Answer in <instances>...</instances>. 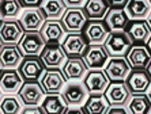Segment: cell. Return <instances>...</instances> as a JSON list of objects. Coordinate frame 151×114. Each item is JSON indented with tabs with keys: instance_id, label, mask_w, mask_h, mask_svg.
Wrapping results in <instances>:
<instances>
[{
	"instance_id": "6da1fadb",
	"label": "cell",
	"mask_w": 151,
	"mask_h": 114,
	"mask_svg": "<svg viewBox=\"0 0 151 114\" xmlns=\"http://www.w3.org/2000/svg\"><path fill=\"white\" fill-rule=\"evenodd\" d=\"M134 42L131 41L124 30L121 31H110L102 46L105 48L109 57H125L128 50L131 49Z\"/></svg>"
},
{
	"instance_id": "7a4b0ae2",
	"label": "cell",
	"mask_w": 151,
	"mask_h": 114,
	"mask_svg": "<svg viewBox=\"0 0 151 114\" xmlns=\"http://www.w3.org/2000/svg\"><path fill=\"white\" fill-rule=\"evenodd\" d=\"M61 97L68 106H83L88 98V91L79 80H68L61 90Z\"/></svg>"
},
{
	"instance_id": "3957f363",
	"label": "cell",
	"mask_w": 151,
	"mask_h": 114,
	"mask_svg": "<svg viewBox=\"0 0 151 114\" xmlns=\"http://www.w3.org/2000/svg\"><path fill=\"white\" fill-rule=\"evenodd\" d=\"M61 24L67 33L79 34L87 24V16L83 8H67L61 16Z\"/></svg>"
},
{
	"instance_id": "277c9868",
	"label": "cell",
	"mask_w": 151,
	"mask_h": 114,
	"mask_svg": "<svg viewBox=\"0 0 151 114\" xmlns=\"http://www.w3.org/2000/svg\"><path fill=\"white\" fill-rule=\"evenodd\" d=\"M38 80H40V86H41V88L44 90L45 94L61 92L64 84L67 83L63 72L57 68L45 69Z\"/></svg>"
},
{
	"instance_id": "5b68a950",
	"label": "cell",
	"mask_w": 151,
	"mask_h": 114,
	"mask_svg": "<svg viewBox=\"0 0 151 114\" xmlns=\"http://www.w3.org/2000/svg\"><path fill=\"white\" fill-rule=\"evenodd\" d=\"M112 107H124L131 98V91L128 90L125 82H112L104 92Z\"/></svg>"
},
{
	"instance_id": "8992f818",
	"label": "cell",
	"mask_w": 151,
	"mask_h": 114,
	"mask_svg": "<svg viewBox=\"0 0 151 114\" xmlns=\"http://www.w3.org/2000/svg\"><path fill=\"white\" fill-rule=\"evenodd\" d=\"M45 45L40 31H27L18 42V49L21 50L22 56H40Z\"/></svg>"
},
{
	"instance_id": "52a82bcc",
	"label": "cell",
	"mask_w": 151,
	"mask_h": 114,
	"mask_svg": "<svg viewBox=\"0 0 151 114\" xmlns=\"http://www.w3.org/2000/svg\"><path fill=\"white\" fill-rule=\"evenodd\" d=\"M40 60L42 61L44 67H46L48 69H53L63 65L67 60V54L64 53L61 45L59 44H46L42 52L40 53Z\"/></svg>"
},
{
	"instance_id": "ba28073f",
	"label": "cell",
	"mask_w": 151,
	"mask_h": 114,
	"mask_svg": "<svg viewBox=\"0 0 151 114\" xmlns=\"http://www.w3.org/2000/svg\"><path fill=\"white\" fill-rule=\"evenodd\" d=\"M18 72L22 76L23 80L27 82H35L41 77L44 69V64L37 56H26L25 59H22L21 64L18 67Z\"/></svg>"
},
{
	"instance_id": "9c48e42d",
	"label": "cell",
	"mask_w": 151,
	"mask_h": 114,
	"mask_svg": "<svg viewBox=\"0 0 151 114\" xmlns=\"http://www.w3.org/2000/svg\"><path fill=\"white\" fill-rule=\"evenodd\" d=\"M25 34L18 21L4 19L0 22V42L4 45H17Z\"/></svg>"
},
{
	"instance_id": "30bf717a",
	"label": "cell",
	"mask_w": 151,
	"mask_h": 114,
	"mask_svg": "<svg viewBox=\"0 0 151 114\" xmlns=\"http://www.w3.org/2000/svg\"><path fill=\"white\" fill-rule=\"evenodd\" d=\"M110 80L102 69H90L83 79V84L87 88L90 95L95 94H104L109 86Z\"/></svg>"
},
{
	"instance_id": "8fae6325",
	"label": "cell",
	"mask_w": 151,
	"mask_h": 114,
	"mask_svg": "<svg viewBox=\"0 0 151 114\" xmlns=\"http://www.w3.org/2000/svg\"><path fill=\"white\" fill-rule=\"evenodd\" d=\"M124 82L131 94H146L151 84V76L147 69H132Z\"/></svg>"
},
{
	"instance_id": "7c38bea8",
	"label": "cell",
	"mask_w": 151,
	"mask_h": 114,
	"mask_svg": "<svg viewBox=\"0 0 151 114\" xmlns=\"http://www.w3.org/2000/svg\"><path fill=\"white\" fill-rule=\"evenodd\" d=\"M45 92L37 82H26L18 91V98L26 106H38L41 105Z\"/></svg>"
},
{
	"instance_id": "4fadbf2b",
	"label": "cell",
	"mask_w": 151,
	"mask_h": 114,
	"mask_svg": "<svg viewBox=\"0 0 151 114\" xmlns=\"http://www.w3.org/2000/svg\"><path fill=\"white\" fill-rule=\"evenodd\" d=\"M82 60L84 61L87 69H102L105 68L109 56L102 45H90L82 54Z\"/></svg>"
},
{
	"instance_id": "5bb4252c",
	"label": "cell",
	"mask_w": 151,
	"mask_h": 114,
	"mask_svg": "<svg viewBox=\"0 0 151 114\" xmlns=\"http://www.w3.org/2000/svg\"><path fill=\"white\" fill-rule=\"evenodd\" d=\"M104 72L110 82H124L131 72V67L127 62L125 57H110L106 62Z\"/></svg>"
},
{
	"instance_id": "9a60e30c",
	"label": "cell",
	"mask_w": 151,
	"mask_h": 114,
	"mask_svg": "<svg viewBox=\"0 0 151 114\" xmlns=\"http://www.w3.org/2000/svg\"><path fill=\"white\" fill-rule=\"evenodd\" d=\"M45 21L46 19L44 14L37 7H29L23 10L19 15V19H18L19 24L26 33L27 31H38Z\"/></svg>"
},
{
	"instance_id": "2e32d148",
	"label": "cell",
	"mask_w": 151,
	"mask_h": 114,
	"mask_svg": "<svg viewBox=\"0 0 151 114\" xmlns=\"http://www.w3.org/2000/svg\"><path fill=\"white\" fill-rule=\"evenodd\" d=\"M84 39L90 45H102L110 31L102 21H90L83 29Z\"/></svg>"
},
{
	"instance_id": "e0dca14e",
	"label": "cell",
	"mask_w": 151,
	"mask_h": 114,
	"mask_svg": "<svg viewBox=\"0 0 151 114\" xmlns=\"http://www.w3.org/2000/svg\"><path fill=\"white\" fill-rule=\"evenodd\" d=\"M125 60L132 69H147L151 61V53L147 46L132 45L127 53Z\"/></svg>"
},
{
	"instance_id": "ac0fdd59",
	"label": "cell",
	"mask_w": 151,
	"mask_h": 114,
	"mask_svg": "<svg viewBox=\"0 0 151 114\" xmlns=\"http://www.w3.org/2000/svg\"><path fill=\"white\" fill-rule=\"evenodd\" d=\"M131 41L136 45H144L151 38V27L148 26L147 21H131L128 22L125 30Z\"/></svg>"
},
{
	"instance_id": "d6986e66",
	"label": "cell",
	"mask_w": 151,
	"mask_h": 114,
	"mask_svg": "<svg viewBox=\"0 0 151 114\" xmlns=\"http://www.w3.org/2000/svg\"><path fill=\"white\" fill-rule=\"evenodd\" d=\"M61 48L68 57H81L87 48V41L81 33L79 34L70 33L61 41Z\"/></svg>"
},
{
	"instance_id": "ffe728a7",
	"label": "cell",
	"mask_w": 151,
	"mask_h": 114,
	"mask_svg": "<svg viewBox=\"0 0 151 114\" xmlns=\"http://www.w3.org/2000/svg\"><path fill=\"white\" fill-rule=\"evenodd\" d=\"M40 34L45 44H59L64 39L65 30L60 21H45L40 29Z\"/></svg>"
},
{
	"instance_id": "44dd1931",
	"label": "cell",
	"mask_w": 151,
	"mask_h": 114,
	"mask_svg": "<svg viewBox=\"0 0 151 114\" xmlns=\"http://www.w3.org/2000/svg\"><path fill=\"white\" fill-rule=\"evenodd\" d=\"M61 72L65 80H81L87 73V67L82 57H70L63 64Z\"/></svg>"
},
{
	"instance_id": "7402d4cb",
	"label": "cell",
	"mask_w": 151,
	"mask_h": 114,
	"mask_svg": "<svg viewBox=\"0 0 151 114\" xmlns=\"http://www.w3.org/2000/svg\"><path fill=\"white\" fill-rule=\"evenodd\" d=\"M22 84H23V79L15 69H4L0 72V90L3 92H18Z\"/></svg>"
},
{
	"instance_id": "603a6c76",
	"label": "cell",
	"mask_w": 151,
	"mask_h": 114,
	"mask_svg": "<svg viewBox=\"0 0 151 114\" xmlns=\"http://www.w3.org/2000/svg\"><path fill=\"white\" fill-rule=\"evenodd\" d=\"M22 61V53L17 45H4L0 48V68L15 69Z\"/></svg>"
},
{
	"instance_id": "cb8c5ba5",
	"label": "cell",
	"mask_w": 151,
	"mask_h": 114,
	"mask_svg": "<svg viewBox=\"0 0 151 114\" xmlns=\"http://www.w3.org/2000/svg\"><path fill=\"white\" fill-rule=\"evenodd\" d=\"M124 10L131 21H146L151 12V4L148 0H128Z\"/></svg>"
},
{
	"instance_id": "d4e9b609",
	"label": "cell",
	"mask_w": 151,
	"mask_h": 114,
	"mask_svg": "<svg viewBox=\"0 0 151 114\" xmlns=\"http://www.w3.org/2000/svg\"><path fill=\"white\" fill-rule=\"evenodd\" d=\"M40 107H41L44 114H64V111L67 110L68 105L63 99L61 94L55 92V94H46L44 99H42Z\"/></svg>"
},
{
	"instance_id": "484cf974",
	"label": "cell",
	"mask_w": 151,
	"mask_h": 114,
	"mask_svg": "<svg viewBox=\"0 0 151 114\" xmlns=\"http://www.w3.org/2000/svg\"><path fill=\"white\" fill-rule=\"evenodd\" d=\"M129 18L124 8H109L105 16V24L109 31H121L125 30Z\"/></svg>"
},
{
	"instance_id": "4316f807",
	"label": "cell",
	"mask_w": 151,
	"mask_h": 114,
	"mask_svg": "<svg viewBox=\"0 0 151 114\" xmlns=\"http://www.w3.org/2000/svg\"><path fill=\"white\" fill-rule=\"evenodd\" d=\"M38 8L46 21H59L67 10V6L63 0H42Z\"/></svg>"
},
{
	"instance_id": "83f0119b",
	"label": "cell",
	"mask_w": 151,
	"mask_h": 114,
	"mask_svg": "<svg viewBox=\"0 0 151 114\" xmlns=\"http://www.w3.org/2000/svg\"><path fill=\"white\" fill-rule=\"evenodd\" d=\"M110 105L104 94H95L88 95L87 100L83 105L84 114H108L110 109Z\"/></svg>"
},
{
	"instance_id": "f1b7e54d",
	"label": "cell",
	"mask_w": 151,
	"mask_h": 114,
	"mask_svg": "<svg viewBox=\"0 0 151 114\" xmlns=\"http://www.w3.org/2000/svg\"><path fill=\"white\" fill-rule=\"evenodd\" d=\"M83 11L90 21H102L109 11V6L106 0H87L83 6Z\"/></svg>"
},
{
	"instance_id": "f546056e",
	"label": "cell",
	"mask_w": 151,
	"mask_h": 114,
	"mask_svg": "<svg viewBox=\"0 0 151 114\" xmlns=\"http://www.w3.org/2000/svg\"><path fill=\"white\" fill-rule=\"evenodd\" d=\"M125 106L128 114H148L151 110V100L147 94H132Z\"/></svg>"
},
{
	"instance_id": "4dcf8cb0",
	"label": "cell",
	"mask_w": 151,
	"mask_h": 114,
	"mask_svg": "<svg viewBox=\"0 0 151 114\" xmlns=\"http://www.w3.org/2000/svg\"><path fill=\"white\" fill-rule=\"evenodd\" d=\"M22 4L19 0H0V18L12 19L21 15Z\"/></svg>"
},
{
	"instance_id": "1f68e13d",
	"label": "cell",
	"mask_w": 151,
	"mask_h": 114,
	"mask_svg": "<svg viewBox=\"0 0 151 114\" xmlns=\"http://www.w3.org/2000/svg\"><path fill=\"white\" fill-rule=\"evenodd\" d=\"M22 111V102L15 95H6L0 100L1 114H19Z\"/></svg>"
},
{
	"instance_id": "d6a6232c",
	"label": "cell",
	"mask_w": 151,
	"mask_h": 114,
	"mask_svg": "<svg viewBox=\"0 0 151 114\" xmlns=\"http://www.w3.org/2000/svg\"><path fill=\"white\" fill-rule=\"evenodd\" d=\"M68 8H82L87 0H63Z\"/></svg>"
},
{
	"instance_id": "836d02e7",
	"label": "cell",
	"mask_w": 151,
	"mask_h": 114,
	"mask_svg": "<svg viewBox=\"0 0 151 114\" xmlns=\"http://www.w3.org/2000/svg\"><path fill=\"white\" fill-rule=\"evenodd\" d=\"M106 3L110 8H124L128 0H106Z\"/></svg>"
},
{
	"instance_id": "e575fe53",
	"label": "cell",
	"mask_w": 151,
	"mask_h": 114,
	"mask_svg": "<svg viewBox=\"0 0 151 114\" xmlns=\"http://www.w3.org/2000/svg\"><path fill=\"white\" fill-rule=\"evenodd\" d=\"M19 114H44L41 110V107H37V106H27L26 109L21 111Z\"/></svg>"
},
{
	"instance_id": "d590c367",
	"label": "cell",
	"mask_w": 151,
	"mask_h": 114,
	"mask_svg": "<svg viewBox=\"0 0 151 114\" xmlns=\"http://www.w3.org/2000/svg\"><path fill=\"white\" fill-rule=\"evenodd\" d=\"M64 114H84V111L79 106H68L67 110L64 111Z\"/></svg>"
},
{
	"instance_id": "8d00e7d4",
	"label": "cell",
	"mask_w": 151,
	"mask_h": 114,
	"mask_svg": "<svg viewBox=\"0 0 151 114\" xmlns=\"http://www.w3.org/2000/svg\"><path fill=\"white\" fill-rule=\"evenodd\" d=\"M22 6H26V7H37L41 4L42 0H19Z\"/></svg>"
},
{
	"instance_id": "74e56055",
	"label": "cell",
	"mask_w": 151,
	"mask_h": 114,
	"mask_svg": "<svg viewBox=\"0 0 151 114\" xmlns=\"http://www.w3.org/2000/svg\"><path fill=\"white\" fill-rule=\"evenodd\" d=\"M108 114H128L124 107H110Z\"/></svg>"
},
{
	"instance_id": "f35d334b",
	"label": "cell",
	"mask_w": 151,
	"mask_h": 114,
	"mask_svg": "<svg viewBox=\"0 0 151 114\" xmlns=\"http://www.w3.org/2000/svg\"><path fill=\"white\" fill-rule=\"evenodd\" d=\"M146 94H147V97H148V99H150V100H151V84H150V87H148V90H147V92H146Z\"/></svg>"
},
{
	"instance_id": "ab89813d",
	"label": "cell",
	"mask_w": 151,
	"mask_h": 114,
	"mask_svg": "<svg viewBox=\"0 0 151 114\" xmlns=\"http://www.w3.org/2000/svg\"><path fill=\"white\" fill-rule=\"evenodd\" d=\"M146 21H147L148 26H150V27H151V12H150V14H148V16H147V19H146Z\"/></svg>"
},
{
	"instance_id": "60d3db41",
	"label": "cell",
	"mask_w": 151,
	"mask_h": 114,
	"mask_svg": "<svg viewBox=\"0 0 151 114\" xmlns=\"http://www.w3.org/2000/svg\"><path fill=\"white\" fill-rule=\"evenodd\" d=\"M147 48H148V50H150V53H151V38L148 39V42H147Z\"/></svg>"
},
{
	"instance_id": "b9f144b4",
	"label": "cell",
	"mask_w": 151,
	"mask_h": 114,
	"mask_svg": "<svg viewBox=\"0 0 151 114\" xmlns=\"http://www.w3.org/2000/svg\"><path fill=\"white\" fill-rule=\"evenodd\" d=\"M147 72H148V75L151 76V61H150V64H148V67H147Z\"/></svg>"
},
{
	"instance_id": "7bdbcfd3",
	"label": "cell",
	"mask_w": 151,
	"mask_h": 114,
	"mask_svg": "<svg viewBox=\"0 0 151 114\" xmlns=\"http://www.w3.org/2000/svg\"><path fill=\"white\" fill-rule=\"evenodd\" d=\"M0 97H1V90H0Z\"/></svg>"
},
{
	"instance_id": "ee69618b",
	"label": "cell",
	"mask_w": 151,
	"mask_h": 114,
	"mask_svg": "<svg viewBox=\"0 0 151 114\" xmlns=\"http://www.w3.org/2000/svg\"><path fill=\"white\" fill-rule=\"evenodd\" d=\"M148 1H150V4H151V0H148Z\"/></svg>"
},
{
	"instance_id": "f6af8a7d",
	"label": "cell",
	"mask_w": 151,
	"mask_h": 114,
	"mask_svg": "<svg viewBox=\"0 0 151 114\" xmlns=\"http://www.w3.org/2000/svg\"><path fill=\"white\" fill-rule=\"evenodd\" d=\"M148 114H151V110H150V113H148Z\"/></svg>"
},
{
	"instance_id": "bcb514c9",
	"label": "cell",
	"mask_w": 151,
	"mask_h": 114,
	"mask_svg": "<svg viewBox=\"0 0 151 114\" xmlns=\"http://www.w3.org/2000/svg\"><path fill=\"white\" fill-rule=\"evenodd\" d=\"M0 44H1V42H0ZM0 48H1V45H0Z\"/></svg>"
},
{
	"instance_id": "7dc6e473",
	"label": "cell",
	"mask_w": 151,
	"mask_h": 114,
	"mask_svg": "<svg viewBox=\"0 0 151 114\" xmlns=\"http://www.w3.org/2000/svg\"><path fill=\"white\" fill-rule=\"evenodd\" d=\"M0 22H1V18H0Z\"/></svg>"
},
{
	"instance_id": "c3c4849f",
	"label": "cell",
	"mask_w": 151,
	"mask_h": 114,
	"mask_svg": "<svg viewBox=\"0 0 151 114\" xmlns=\"http://www.w3.org/2000/svg\"><path fill=\"white\" fill-rule=\"evenodd\" d=\"M0 69H1V68H0Z\"/></svg>"
},
{
	"instance_id": "681fc988",
	"label": "cell",
	"mask_w": 151,
	"mask_h": 114,
	"mask_svg": "<svg viewBox=\"0 0 151 114\" xmlns=\"http://www.w3.org/2000/svg\"><path fill=\"white\" fill-rule=\"evenodd\" d=\"M0 114H1V113H0Z\"/></svg>"
}]
</instances>
